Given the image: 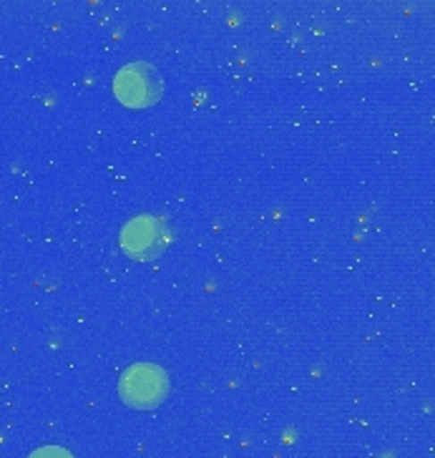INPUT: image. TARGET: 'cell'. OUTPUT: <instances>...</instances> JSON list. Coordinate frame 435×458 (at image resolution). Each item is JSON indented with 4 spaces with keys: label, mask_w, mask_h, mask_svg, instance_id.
<instances>
[{
    "label": "cell",
    "mask_w": 435,
    "mask_h": 458,
    "mask_svg": "<svg viewBox=\"0 0 435 458\" xmlns=\"http://www.w3.org/2000/svg\"><path fill=\"white\" fill-rule=\"evenodd\" d=\"M119 395L123 403L137 411L156 408L169 395V376L163 368L154 363L129 365L119 380Z\"/></svg>",
    "instance_id": "1"
},
{
    "label": "cell",
    "mask_w": 435,
    "mask_h": 458,
    "mask_svg": "<svg viewBox=\"0 0 435 458\" xmlns=\"http://www.w3.org/2000/svg\"><path fill=\"white\" fill-rule=\"evenodd\" d=\"M169 229L159 216L154 215H137L131 216L119 232V244H121L123 255L138 259V262H149L162 255L169 247Z\"/></svg>",
    "instance_id": "2"
},
{
    "label": "cell",
    "mask_w": 435,
    "mask_h": 458,
    "mask_svg": "<svg viewBox=\"0 0 435 458\" xmlns=\"http://www.w3.org/2000/svg\"><path fill=\"white\" fill-rule=\"evenodd\" d=\"M113 94L123 106L146 108L163 94V81L151 64H129L113 79Z\"/></svg>",
    "instance_id": "3"
},
{
    "label": "cell",
    "mask_w": 435,
    "mask_h": 458,
    "mask_svg": "<svg viewBox=\"0 0 435 458\" xmlns=\"http://www.w3.org/2000/svg\"><path fill=\"white\" fill-rule=\"evenodd\" d=\"M28 458H73V454H71L69 448H63V445H41Z\"/></svg>",
    "instance_id": "4"
}]
</instances>
